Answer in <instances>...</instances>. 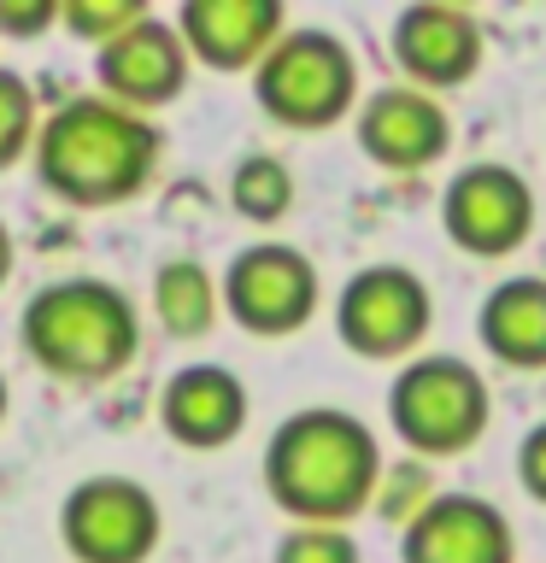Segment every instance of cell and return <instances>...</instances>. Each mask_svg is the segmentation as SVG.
<instances>
[{"instance_id":"1","label":"cell","mask_w":546,"mask_h":563,"mask_svg":"<svg viewBox=\"0 0 546 563\" xmlns=\"http://www.w3.org/2000/svg\"><path fill=\"white\" fill-rule=\"evenodd\" d=\"M35 176L53 200L100 211V206H123L153 183L165 135L153 130L141 112L106 100V95H83L65 100L42 130H35Z\"/></svg>"},{"instance_id":"2","label":"cell","mask_w":546,"mask_h":563,"mask_svg":"<svg viewBox=\"0 0 546 563\" xmlns=\"http://www.w3.org/2000/svg\"><path fill=\"white\" fill-rule=\"evenodd\" d=\"M382 482V446L352 411L312 405L294 411L264 446V493L294 522H329L347 528V517L376 499Z\"/></svg>"},{"instance_id":"3","label":"cell","mask_w":546,"mask_h":563,"mask_svg":"<svg viewBox=\"0 0 546 563\" xmlns=\"http://www.w3.org/2000/svg\"><path fill=\"white\" fill-rule=\"evenodd\" d=\"M18 329H24V352L59 382H112L141 352L135 299L100 276H65L30 294Z\"/></svg>"},{"instance_id":"4","label":"cell","mask_w":546,"mask_h":563,"mask_svg":"<svg viewBox=\"0 0 546 563\" xmlns=\"http://www.w3.org/2000/svg\"><path fill=\"white\" fill-rule=\"evenodd\" d=\"M253 100L282 130H329L359 106V65L341 35L282 30V42L253 65Z\"/></svg>"},{"instance_id":"5","label":"cell","mask_w":546,"mask_h":563,"mask_svg":"<svg viewBox=\"0 0 546 563\" xmlns=\"http://www.w3.org/2000/svg\"><path fill=\"white\" fill-rule=\"evenodd\" d=\"M493 394L465 358L429 352L412 358L387 387V422L417 457H458L470 452L488 429Z\"/></svg>"},{"instance_id":"6","label":"cell","mask_w":546,"mask_h":563,"mask_svg":"<svg viewBox=\"0 0 546 563\" xmlns=\"http://www.w3.org/2000/svg\"><path fill=\"white\" fill-rule=\"evenodd\" d=\"M165 517L135 475H88L59 505V540L77 563H148Z\"/></svg>"},{"instance_id":"7","label":"cell","mask_w":546,"mask_h":563,"mask_svg":"<svg viewBox=\"0 0 546 563\" xmlns=\"http://www.w3.org/2000/svg\"><path fill=\"white\" fill-rule=\"evenodd\" d=\"M218 299L247 334H294L317 311V264L288 241H253L229 258Z\"/></svg>"},{"instance_id":"8","label":"cell","mask_w":546,"mask_h":563,"mask_svg":"<svg viewBox=\"0 0 546 563\" xmlns=\"http://www.w3.org/2000/svg\"><path fill=\"white\" fill-rule=\"evenodd\" d=\"M435 299L405 264H364L335 299V329L359 358H405L429 334Z\"/></svg>"},{"instance_id":"9","label":"cell","mask_w":546,"mask_h":563,"mask_svg":"<svg viewBox=\"0 0 546 563\" xmlns=\"http://www.w3.org/2000/svg\"><path fill=\"white\" fill-rule=\"evenodd\" d=\"M440 223L470 258H505L535 229V188L500 158H476L440 194Z\"/></svg>"},{"instance_id":"10","label":"cell","mask_w":546,"mask_h":563,"mask_svg":"<svg viewBox=\"0 0 546 563\" xmlns=\"http://www.w3.org/2000/svg\"><path fill=\"white\" fill-rule=\"evenodd\" d=\"M394 65L405 70V82L423 95H447V88L470 82L482 65V24L465 7L447 0H417L394 18Z\"/></svg>"},{"instance_id":"11","label":"cell","mask_w":546,"mask_h":563,"mask_svg":"<svg viewBox=\"0 0 546 563\" xmlns=\"http://www.w3.org/2000/svg\"><path fill=\"white\" fill-rule=\"evenodd\" d=\"M188 65L194 59H188L176 24H165V18H153V12L95 53V77L106 88V100L130 106V112H141V118H148L153 106H171L176 95H183Z\"/></svg>"},{"instance_id":"12","label":"cell","mask_w":546,"mask_h":563,"mask_svg":"<svg viewBox=\"0 0 546 563\" xmlns=\"http://www.w3.org/2000/svg\"><path fill=\"white\" fill-rule=\"evenodd\" d=\"M405 563H511L517 534L482 493H435L400 534Z\"/></svg>"},{"instance_id":"13","label":"cell","mask_w":546,"mask_h":563,"mask_svg":"<svg viewBox=\"0 0 546 563\" xmlns=\"http://www.w3.org/2000/svg\"><path fill=\"white\" fill-rule=\"evenodd\" d=\"M452 141V112L440 95H423L412 82L376 88L359 106V147L382 170H429Z\"/></svg>"},{"instance_id":"14","label":"cell","mask_w":546,"mask_h":563,"mask_svg":"<svg viewBox=\"0 0 546 563\" xmlns=\"http://www.w3.org/2000/svg\"><path fill=\"white\" fill-rule=\"evenodd\" d=\"M282 30H288V12L276 0H188L176 12L188 59L211 70H253L282 42Z\"/></svg>"},{"instance_id":"15","label":"cell","mask_w":546,"mask_h":563,"mask_svg":"<svg viewBox=\"0 0 546 563\" xmlns=\"http://www.w3.org/2000/svg\"><path fill=\"white\" fill-rule=\"evenodd\" d=\"M159 422H165V434L176 446L218 452L247 422V387H241L236 369H223V364H188V369H176L165 382V394H159Z\"/></svg>"},{"instance_id":"16","label":"cell","mask_w":546,"mask_h":563,"mask_svg":"<svg viewBox=\"0 0 546 563\" xmlns=\"http://www.w3.org/2000/svg\"><path fill=\"white\" fill-rule=\"evenodd\" d=\"M476 334L500 364L511 369H546V276H511L500 282L482 311H476Z\"/></svg>"},{"instance_id":"17","label":"cell","mask_w":546,"mask_h":563,"mask_svg":"<svg viewBox=\"0 0 546 563\" xmlns=\"http://www.w3.org/2000/svg\"><path fill=\"white\" fill-rule=\"evenodd\" d=\"M218 311H223V299H218V282H211L206 264H194V258H171V264H159V276H153V317L165 323L171 334H206L211 323H218Z\"/></svg>"},{"instance_id":"18","label":"cell","mask_w":546,"mask_h":563,"mask_svg":"<svg viewBox=\"0 0 546 563\" xmlns=\"http://www.w3.org/2000/svg\"><path fill=\"white\" fill-rule=\"evenodd\" d=\"M229 206H236L247 223H282L294 206V170L282 165L276 153H247L241 165L229 170Z\"/></svg>"},{"instance_id":"19","label":"cell","mask_w":546,"mask_h":563,"mask_svg":"<svg viewBox=\"0 0 546 563\" xmlns=\"http://www.w3.org/2000/svg\"><path fill=\"white\" fill-rule=\"evenodd\" d=\"M148 18V7L141 0H65L59 7V24L77 35V42H88V47H106V42H118L130 24H141Z\"/></svg>"},{"instance_id":"20","label":"cell","mask_w":546,"mask_h":563,"mask_svg":"<svg viewBox=\"0 0 546 563\" xmlns=\"http://www.w3.org/2000/svg\"><path fill=\"white\" fill-rule=\"evenodd\" d=\"M35 95H30V82L18 77V70L0 65V170L18 165L30 147H35Z\"/></svg>"},{"instance_id":"21","label":"cell","mask_w":546,"mask_h":563,"mask_svg":"<svg viewBox=\"0 0 546 563\" xmlns=\"http://www.w3.org/2000/svg\"><path fill=\"white\" fill-rule=\"evenodd\" d=\"M276 563H364L352 528H329V522H294L276 540Z\"/></svg>"},{"instance_id":"22","label":"cell","mask_w":546,"mask_h":563,"mask_svg":"<svg viewBox=\"0 0 546 563\" xmlns=\"http://www.w3.org/2000/svg\"><path fill=\"white\" fill-rule=\"evenodd\" d=\"M429 499H435L429 464H423V457H405V464H394V470L382 464V482H376V499L370 505H376L382 517H394V522H412Z\"/></svg>"},{"instance_id":"23","label":"cell","mask_w":546,"mask_h":563,"mask_svg":"<svg viewBox=\"0 0 546 563\" xmlns=\"http://www.w3.org/2000/svg\"><path fill=\"white\" fill-rule=\"evenodd\" d=\"M517 482L535 505H546V422H535V429L517 440Z\"/></svg>"},{"instance_id":"24","label":"cell","mask_w":546,"mask_h":563,"mask_svg":"<svg viewBox=\"0 0 546 563\" xmlns=\"http://www.w3.org/2000/svg\"><path fill=\"white\" fill-rule=\"evenodd\" d=\"M47 24H59L53 0H0V30L7 35H42Z\"/></svg>"},{"instance_id":"25","label":"cell","mask_w":546,"mask_h":563,"mask_svg":"<svg viewBox=\"0 0 546 563\" xmlns=\"http://www.w3.org/2000/svg\"><path fill=\"white\" fill-rule=\"evenodd\" d=\"M12 276V229H7V218H0V282Z\"/></svg>"},{"instance_id":"26","label":"cell","mask_w":546,"mask_h":563,"mask_svg":"<svg viewBox=\"0 0 546 563\" xmlns=\"http://www.w3.org/2000/svg\"><path fill=\"white\" fill-rule=\"evenodd\" d=\"M7 405H12V394H7V376H0V422H7Z\"/></svg>"}]
</instances>
